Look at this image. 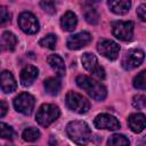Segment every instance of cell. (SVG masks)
Masks as SVG:
<instances>
[{
    "label": "cell",
    "instance_id": "obj_11",
    "mask_svg": "<svg viewBox=\"0 0 146 146\" xmlns=\"http://www.w3.org/2000/svg\"><path fill=\"white\" fill-rule=\"evenodd\" d=\"M94 124L97 129H106V130H112V131L119 130L121 127L119 120L115 116L107 114V113L98 114L94 120Z\"/></svg>",
    "mask_w": 146,
    "mask_h": 146
},
{
    "label": "cell",
    "instance_id": "obj_17",
    "mask_svg": "<svg viewBox=\"0 0 146 146\" xmlns=\"http://www.w3.org/2000/svg\"><path fill=\"white\" fill-rule=\"evenodd\" d=\"M47 62H48L49 66L56 72V74L58 76H64V74H65V64H64V60L60 56H58L56 54L50 55V56H48Z\"/></svg>",
    "mask_w": 146,
    "mask_h": 146
},
{
    "label": "cell",
    "instance_id": "obj_7",
    "mask_svg": "<svg viewBox=\"0 0 146 146\" xmlns=\"http://www.w3.org/2000/svg\"><path fill=\"white\" fill-rule=\"evenodd\" d=\"M34 104H35V99L29 92H21L14 99L15 110L24 115H30L32 113L34 108Z\"/></svg>",
    "mask_w": 146,
    "mask_h": 146
},
{
    "label": "cell",
    "instance_id": "obj_20",
    "mask_svg": "<svg viewBox=\"0 0 146 146\" xmlns=\"http://www.w3.org/2000/svg\"><path fill=\"white\" fill-rule=\"evenodd\" d=\"M83 16H84V19L89 24H92V25L97 24L98 21H99V14H98V11L92 6H88V5L84 6Z\"/></svg>",
    "mask_w": 146,
    "mask_h": 146
},
{
    "label": "cell",
    "instance_id": "obj_31",
    "mask_svg": "<svg viewBox=\"0 0 146 146\" xmlns=\"http://www.w3.org/2000/svg\"><path fill=\"white\" fill-rule=\"evenodd\" d=\"M7 111H8V105L6 102L3 100H0V117L5 116L7 114Z\"/></svg>",
    "mask_w": 146,
    "mask_h": 146
},
{
    "label": "cell",
    "instance_id": "obj_15",
    "mask_svg": "<svg viewBox=\"0 0 146 146\" xmlns=\"http://www.w3.org/2000/svg\"><path fill=\"white\" fill-rule=\"evenodd\" d=\"M128 125L131 129V131L139 133L141 132L146 127V119L143 113H135L129 115L128 117Z\"/></svg>",
    "mask_w": 146,
    "mask_h": 146
},
{
    "label": "cell",
    "instance_id": "obj_10",
    "mask_svg": "<svg viewBox=\"0 0 146 146\" xmlns=\"http://www.w3.org/2000/svg\"><path fill=\"white\" fill-rule=\"evenodd\" d=\"M97 50L105 58L110 60H115L120 52V46L113 40L103 39L97 43Z\"/></svg>",
    "mask_w": 146,
    "mask_h": 146
},
{
    "label": "cell",
    "instance_id": "obj_13",
    "mask_svg": "<svg viewBox=\"0 0 146 146\" xmlns=\"http://www.w3.org/2000/svg\"><path fill=\"white\" fill-rule=\"evenodd\" d=\"M0 88L5 94H11L16 90L17 83L11 72L3 71L0 73Z\"/></svg>",
    "mask_w": 146,
    "mask_h": 146
},
{
    "label": "cell",
    "instance_id": "obj_6",
    "mask_svg": "<svg viewBox=\"0 0 146 146\" xmlns=\"http://www.w3.org/2000/svg\"><path fill=\"white\" fill-rule=\"evenodd\" d=\"M81 62L83 67L90 72L95 78L99 79V80H104L105 79V71L104 68L98 64V59L94 54L90 52H84L81 57Z\"/></svg>",
    "mask_w": 146,
    "mask_h": 146
},
{
    "label": "cell",
    "instance_id": "obj_5",
    "mask_svg": "<svg viewBox=\"0 0 146 146\" xmlns=\"http://www.w3.org/2000/svg\"><path fill=\"white\" fill-rule=\"evenodd\" d=\"M135 25L131 21H116L112 23L113 35L121 41H130L133 36Z\"/></svg>",
    "mask_w": 146,
    "mask_h": 146
},
{
    "label": "cell",
    "instance_id": "obj_25",
    "mask_svg": "<svg viewBox=\"0 0 146 146\" xmlns=\"http://www.w3.org/2000/svg\"><path fill=\"white\" fill-rule=\"evenodd\" d=\"M22 137H23V139L25 141H34V140H36L40 137V131L36 128L30 127V128H26L23 131Z\"/></svg>",
    "mask_w": 146,
    "mask_h": 146
},
{
    "label": "cell",
    "instance_id": "obj_22",
    "mask_svg": "<svg viewBox=\"0 0 146 146\" xmlns=\"http://www.w3.org/2000/svg\"><path fill=\"white\" fill-rule=\"evenodd\" d=\"M107 144L111 145V146H127V145L130 144V141L124 135L115 133V135H113L108 138Z\"/></svg>",
    "mask_w": 146,
    "mask_h": 146
},
{
    "label": "cell",
    "instance_id": "obj_8",
    "mask_svg": "<svg viewBox=\"0 0 146 146\" xmlns=\"http://www.w3.org/2000/svg\"><path fill=\"white\" fill-rule=\"evenodd\" d=\"M18 25L21 30L27 34H35L39 32L40 29L39 21L30 11H23L18 16Z\"/></svg>",
    "mask_w": 146,
    "mask_h": 146
},
{
    "label": "cell",
    "instance_id": "obj_21",
    "mask_svg": "<svg viewBox=\"0 0 146 146\" xmlns=\"http://www.w3.org/2000/svg\"><path fill=\"white\" fill-rule=\"evenodd\" d=\"M2 41H3V44L6 46L7 50H10V51L15 50V48L17 46V38H16V35L14 33H11L9 31L3 32V34H2Z\"/></svg>",
    "mask_w": 146,
    "mask_h": 146
},
{
    "label": "cell",
    "instance_id": "obj_16",
    "mask_svg": "<svg viewBox=\"0 0 146 146\" xmlns=\"http://www.w3.org/2000/svg\"><path fill=\"white\" fill-rule=\"evenodd\" d=\"M107 5L116 15H123L127 14L131 7V0H107Z\"/></svg>",
    "mask_w": 146,
    "mask_h": 146
},
{
    "label": "cell",
    "instance_id": "obj_2",
    "mask_svg": "<svg viewBox=\"0 0 146 146\" xmlns=\"http://www.w3.org/2000/svg\"><path fill=\"white\" fill-rule=\"evenodd\" d=\"M66 132L70 139L78 145L88 144L91 139V130L84 121L75 120L68 122L66 125Z\"/></svg>",
    "mask_w": 146,
    "mask_h": 146
},
{
    "label": "cell",
    "instance_id": "obj_3",
    "mask_svg": "<svg viewBox=\"0 0 146 146\" xmlns=\"http://www.w3.org/2000/svg\"><path fill=\"white\" fill-rule=\"evenodd\" d=\"M60 115V110L58 106L54 104H43L39 107L35 120L42 127H48L52 122H55Z\"/></svg>",
    "mask_w": 146,
    "mask_h": 146
},
{
    "label": "cell",
    "instance_id": "obj_27",
    "mask_svg": "<svg viewBox=\"0 0 146 146\" xmlns=\"http://www.w3.org/2000/svg\"><path fill=\"white\" fill-rule=\"evenodd\" d=\"M40 6L46 13H48L50 15L56 13V2H55V0H41Z\"/></svg>",
    "mask_w": 146,
    "mask_h": 146
},
{
    "label": "cell",
    "instance_id": "obj_12",
    "mask_svg": "<svg viewBox=\"0 0 146 146\" xmlns=\"http://www.w3.org/2000/svg\"><path fill=\"white\" fill-rule=\"evenodd\" d=\"M92 40V36L89 32H79V33H75L71 36H68L67 41H66V46L68 49L71 50H78V49H81L83 47H86L87 44H89Z\"/></svg>",
    "mask_w": 146,
    "mask_h": 146
},
{
    "label": "cell",
    "instance_id": "obj_32",
    "mask_svg": "<svg viewBox=\"0 0 146 146\" xmlns=\"http://www.w3.org/2000/svg\"><path fill=\"white\" fill-rule=\"evenodd\" d=\"M84 5H88V6H94L95 3H98L100 0H82Z\"/></svg>",
    "mask_w": 146,
    "mask_h": 146
},
{
    "label": "cell",
    "instance_id": "obj_1",
    "mask_svg": "<svg viewBox=\"0 0 146 146\" xmlns=\"http://www.w3.org/2000/svg\"><path fill=\"white\" fill-rule=\"evenodd\" d=\"M75 82L80 89L84 90L95 100L102 102L107 96V90H106L105 86H103L98 81H96L87 75H79L75 79Z\"/></svg>",
    "mask_w": 146,
    "mask_h": 146
},
{
    "label": "cell",
    "instance_id": "obj_28",
    "mask_svg": "<svg viewBox=\"0 0 146 146\" xmlns=\"http://www.w3.org/2000/svg\"><path fill=\"white\" fill-rule=\"evenodd\" d=\"M10 18H11V14L8 10V8L5 6H0V26L9 23Z\"/></svg>",
    "mask_w": 146,
    "mask_h": 146
},
{
    "label": "cell",
    "instance_id": "obj_18",
    "mask_svg": "<svg viewBox=\"0 0 146 146\" xmlns=\"http://www.w3.org/2000/svg\"><path fill=\"white\" fill-rule=\"evenodd\" d=\"M78 18L73 11H66L60 18V26L64 31L71 32L76 27Z\"/></svg>",
    "mask_w": 146,
    "mask_h": 146
},
{
    "label": "cell",
    "instance_id": "obj_9",
    "mask_svg": "<svg viewBox=\"0 0 146 146\" xmlns=\"http://www.w3.org/2000/svg\"><path fill=\"white\" fill-rule=\"evenodd\" d=\"M144 57H145V54L141 49H130L122 57L121 65L124 70H128V71L133 70L143 63Z\"/></svg>",
    "mask_w": 146,
    "mask_h": 146
},
{
    "label": "cell",
    "instance_id": "obj_30",
    "mask_svg": "<svg viewBox=\"0 0 146 146\" xmlns=\"http://www.w3.org/2000/svg\"><path fill=\"white\" fill-rule=\"evenodd\" d=\"M137 15H138V17L140 18V21H143V22L146 21V6H145L144 3L138 7V9H137Z\"/></svg>",
    "mask_w": 146,
    "mask_h": 146
},
{
    "label": "cell",
    "instance_id": "obj_24",
    "mask_svg": "<svg viewBox=\"0 0 146 146\" xmlns=\"http://www.w3.org/2000/svg\"><path fill=\"white\" fill-rule=\"evenodd\" d=\"M56 43H57V36L52 33L47 34L46 36H43L39 41V44L41 47H44V48H48V49H55Z\"/></svg>",
    "mask_w": 146,
    "mask_h": 146
},
{
    "label": "cell",
    "instance_id": "obj_23",
    "mask_svg": "<svg viewBox=\"0 0 146 146\" xmlns=\"http://www.w3.org/2000/svg\"><path fill=\"white\" fill-rule=\"evenodd\" d=\"M15 131L14 129L8 125L7 123H3V122H0V138L1 139H9V140H13L15 138Z\"/></svg>",
    "mask_w": 146,
    "mask_h": 146
},
{
    "label": "cell",
    "instance_id": "obj_14",
    "mask_svg": "<svg viewBox=\"0 0 146 146\" xmlns=\"http://www.w3.org/2000/svg\"><path fill=\"white\" fill-rule=\"evenodd\" d=\"M39 75V70L33 66V65H27L25 66L19 74V80L23 87H30L38 78Z\"/></svg>",
    "mask_w": 146,
    "mask_h": 146
},
{
    "label": "cell",
    "instance_id": "obj_4",
    "mask_svg": "<svg viewBox=\"0 0 146 146\" xmlns=\"http://www.w3.org/2000/svg\"><path fill=\"white\" fill-rule=\"evenodd\" d=\"M65 102H66V106L71 111L75 112L78 114H84L90 110L89 100L75 91H68L66 94Z\"/></svg>",
    "mask_w": 146,
    "mask_h": 146
},
{
    "label": "cell",
    "instance_id": "obj_29",
    "mask_svg": "<svg viewBox=\"0 0 146 146\" xmlns=\"http://www.w3.org/2000/svg\"><path fill=\"white\" fill-rule=\"evenodd\" d=\"M132 105H133L135 108H138V110L144 108L145 105H146V97H145V95H136V96H133Z\"/></svg>",
    "mask_w": 146,
    "mask_h": 146
},
{
    "label": "cell",
    "instance_id": "obj_33",
    "mask_svg": "<svg viewBox=\"0 0 146 146\" xmlns=\"http://www.w3.org/2000/svg\"><path fill=\"white\" fill-rule=\"evenodd\" d=\"M0 50H1V48H0Z\"/></svg>",
    "mask_w": 146,
    "mask_h": 146
},
{
    "label": "cell",
    "instance_id": "obj_26",
    "mask_svg": "<svg viewBox=\"0 0 146 146\" xmlns=\"http://www.w3.org/2000/svg\"><path fill=\"white\" fill-rule=\"evenodd\" d=\"M145 75H146V71H141L140 73H138L135 79H133V87L136 89H140V90H145L146 88V79H145Z\"/></svg>",
    "mask_w": 146,
    "mask_h": 146
},
{
    "label": "cell",
    "instance_id": "obj_19",
    "mask_svg": "<svg viewBox=\"0 0 146 146\" xmlns=\"http://www.w3.org/2000/svg\"><path fill=\"white\" fill-rule=\"evenodd\" d=\"M43 87L48 95L55 96L60 90V81L57 78H48L43 81Z\"/></svg>",
    "mask_w": 146,
    "mask_h": 146
}]
</instances>
